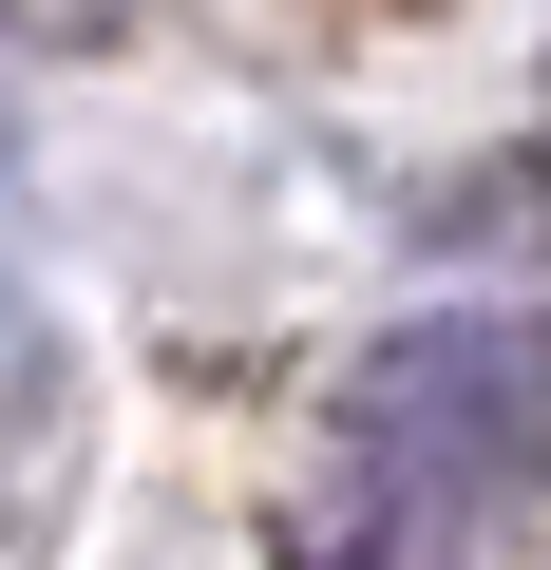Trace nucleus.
Returning a JSON list of instances; mask_svg holds the SVG:
<instances>
[{
	"mask_svg": "<svg viewBox=\"0 0 551 570\" xmlns=\"http://www.w3.org/2000/svg\"><path fill=\"white\" fill-rule=\"evenodd\" d=\"M513 494H551V324L532 305H437V324L362 343L305 570H437Z\"/></svg>",
	"mask_w": 551,
	"mask_h": 570,
	"instance_id": "1",
	"label": "nucleus"
},
{
	"mask_svg": "<svg viewBox=\"0 0 551 570\" xmlns=\"http://www.w3.org/2000/svg\"><path fill=\"white\" fill-rule=\"evenodd\" d=\"M58 438H77V381H58V324L0 285V551L39 532V494H58Z\"/></svg>",
	"mask_w": 551,
	"mask_h": 570,
	"instance_id": "2",
	"label": "nucleus"
},
{
	"mask_svg": "<svg viewBox=\"0 0 551 570\" xmlns=\"http://www.w3.org/2000/svg\"><path fill=\"white\" fill-rule=\"evenodd\" d=\"M0 153H20V96H0Z\"/></svg>",
	"mask_w": 551,
	"mask_h": 570,
	"instance_id": "3",
	"label": "nucleus"
}]
</instances>
